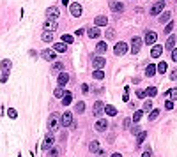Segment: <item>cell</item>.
Instances as JSON below:
<instances>
[{
  "label": "cell",
  "instance_id": "6",
  "mask_svg": "<svg viewBox=\"0 0 177 157\" xmlns=\"http://www.w3.org/2000/svg\"><path fill=\"white\" fill-rule=\"evenodd\" d=\"M71 124H73V113H71V111H66V113L60 116V126L69 127Z\"/></svg>",
  "mask_w": 177,
  "mask_h": 157
},
{
  "label": "cell",
  "instance_id": "34",
  "mask_svg": "<svg viewBox=\"0 0 177 157\" xmlns=\"http://www.w3.org/2000/svg\"><path fill=\"white\" fill-rule=\"evenodd\" d=\"M156 94H158V88H156V87H149V88L145 90V95H149V97H154Z\"/></svg>",
  "mask_w": 177,
  "mask_h": 157
},
{
  "label": "cell",
  "instance_id": "39",
  "mask_svg": "<svg viewBox=\"0 0 177 157\" xmlns=\"http://www.w3.org/2000/svg\"><path fill=\"white\" fill-rule=\"evenodd\" d=\"M62 42H66V44H71V42H73V35L64 34V35H62Z\"/></svg>",
  "mask_w": 177,
  "mask_h": 157
},
{
  "label": "cell",
  "instance_id": "16",
  "mask_svg": "<svg viewBox=\"0 0 177 157\" xmlns=\"http://www.w3.org/2000/svg\"><path fill=\"white\" fill-rule=\"evenodd\" d=\"M66 50H67V44H66V42H55V46H53V51L55 53H64L66 51Z\"/></svg>",
  "mask_w": 177,
  "mask_h": 157
},
{
  "label": "cell",
  "instance_id": "48",
  "mask_svg": "<svg viewBox=\"0 0 177 157\" xmlns=\"http://www.w3.org/2000/svg\"><path fill=\"white\" fill-rule=\"evenodd\" d=\"M136 95H138L140 99H144V97H145V90H136Z\"/></svg>",
  "mask_w": 177,
  "mask_h": 157
},
{
  "label": "cell",
  "instance_id": "33",
  "mask_svg": "<svg viewBox=\"0 0 177 157\" xmlns=\"http://www.w3.org/2000/svg\"><path fill=\"white\" fill-rule=\"evenodd\" d=\"M156 71H158L159 74L167 73V62H159V64H158V67H156Z\"/></svg>",
  "mask_w": 177,
  "mask_h": 157
},
{
  "label": "cell",
  "instance_id": "51",
  "mask_svg": "<svg viewBox=\"0 0 177 157\" xmlns=\"http://www.w3.org/2000/svg\"><path fill=\"white\" fill-rule=\"evenodd\" d=\"M50 155H52V157H57V155H59V150H57V148H52V152H50Z\"/></svg>",
  "mask_w": 177,
  "mask_h": 157
},
{
  "label": "cell",
  "instance_id": "30",
  "mask_svg": "<svg viewBox=\"0 0 177 157\" xmlns=\"http://www.w3.org/2000/svg\"><path fill=\"white\" fill-rule=\"evenodd\" d=\"M74 111H76L78 115H80V113H83V111H85V103H82V101H80V103H76V104H74Z\"/></svg>",
  "mask_w": 177,
  "mask_h": 157
},
{
  "label": "cell",
  "instance_id": "41",
  "mask_svg": "<svg viewBox=\"0 0 177 157\" xmlns=\"http://www.w3.org/2000/svg\"><path fill=\"white\" fill-rule=\"evenodd\" d=\"M151 110H152V101L149 99V101L144 103V111H151Z\"/></svg>",
  "mask_w": 177,
  "mask_h": 157
},
{
  "label": "cell",
  "instance_id": "55",
  "mask_svg": "<svg viewBox=\"0 0 177 157\" xmlns=\"http://www.w3.org/2000/svg\"><path fill=\"white\" fill-rule=\"evenodd\" d=\"M142 157H151V152H149V150H147V152H144V154H142Z\"/></svg>",
  "mask_w": 177,
  "mask_h": 157
},
{
  "label": "cell",
  "instance_id": "29",
  "mask_svg": "<svg viewBox=\"0 0 177 157\" xmlns=\"http://www.w3.org/2000/svg\"><path fill=\"white\" fill-rule=\"evenodd\" d=\"M89 150H90L92 154H97V152L101 150V148H99V143H97V141H90V145H89Z\"/></svg>",
  "mask_w": 177,
  "mask_h": 157
},
{
  "label": "cell",
  "instance_id": "36",
  "mask_svg": "<svg viewBox=\"0 0 177 157\" xmlns=\"http://www.w3.org/2000/svg\"><path fill=\"white\" fill-rule=\"evenodd\" d=\"M43 41L44 42H52L53 41V34L52 32H44V34H43Z\"/></svg>",
  "mask_w": 177,
  "mask_h": 157
},
{
  "label": "cell",
  "instance_id": "25",
  "mask_svg": "<svg viewBox=\"0 0 177 157\" xmlns=\"http://www.w3.org/2000/svg\"><path fill=\"white\" fill-rule=\"evenodd\" d=\"M145 138H147V132H145V131H140V132L136 134V145H142Z\"/></svg>",
  "mask_w": 177,
  "mask_h": 157
},
{
  "label": "cell",
  "instance_id": "8",
  "mask_svg": "<svg viewBox=\"0 0 177 157\" xmlns=\"http://www.w3.org/2000/svg\"><path fill=\"white\" fill-rule=\"evenodd\" d=\"M92 113H94V116H101L104 113V104L101 103V101H96V103H94Z\"/></svg>",
  "mask_w": 177,
  "mask_h": 157
},
{
  "label": "cell",
  "instance_id": "49",
  "mask_svg": "<svg viewBox=\"0 0 177 157\" xmlns=\"http://www.w3.org/2000/svg\"><path fill=\"white\" fill-rule=\"evenodd\" d=\"M172 60H174V62H177V50H175V48L172 50Z\"/></svg>",
  "mask_w": 177,
  "mask_h": 157
},
{
  "label": "cell",
  "instance_id": "32",
  "mask_svg": "<svg viewBox=\"0 0 177 157\" xmlns=\"http://www.w3.org/2000/svg\"><path fill=\"white\" fill-rule=\"evenodd\" d=\"M142 116H144V110H142V111H135V115H133V118H131V122H140V120H142Z\"/></svg>",
  "mask_w": 177,
  "mask_h": 157
},
{
  "label": "cell",
  "instance_id": "53",
  "mask_svg": "<svg viewBox=\"0 0 177 157\" xmlns=\"http://www.w3.org/2000/svg\"><path fill=\"white\" fill-rule=\"evenodd\" d=\"M129 126H131V120H129V118H126V120H124V127H126V129H129Z\"/></svg>",
  "mask_w": 177,
  "mask_h": 157
},
{
  "label": "cell",
  "instance_id": "35",
  "mask_svg": "<svg viewBox=\"0 0 177 157\" xmlns=\"http://www.w3.org/2000/svg\"><path fill=\"white\" fill-rule=\"evenodd\" d=\"M53 73H62V69H64V65H62V62H55L53 64Z\"/></svg>",
  "mask_w": 177,
  "mask_h": 157
},
{
  "label": "cell",
  "instance_id": "58",
  "mask_svg": "<svg viewBox=\"0 0 177 157\" xmlns=\"http://www.w3.org/2000/svg\"><path fill=\"white\" fill-rule=\"evenodd\" d=\"M18 157H21V155H18Z\"/></svg>",
  "mask_w": 177,
  "mask_h": 157
},
{
  "label": "cell",
  "instance_id": "45",
  "mask_svg": "<svg viewBox=\"0 0 177 157\" xmlns=\"http://www.w3.org/2000/svg\"><path fill=\"white\" fill-rule=\"evenodd\" d=\"M115 37V30L114 28H108V30H106V39H114Z\"/></svg>",
  "mask_w": 177,
  "mask_h": 157
},
{
  "label": "cell",
  "instance_id": "1",
  "mask_svg": "<svg viewBox=\"0 0 177 157\" xmlns=\"http://www.w3.org/2000/svg\"><path fill=\"white\" fill-rule=\"evenodd\" d=\"M57 25H59V20H55V18H46V21H44V32L57 30Z\"/></svg>",
  "mask_w": 177,
  "mask_h": 157
},
{
  "label": "cell",
  "instance_id": "7",
  "mask_svg": "<svg viewBox=\"0 0 177 157\" xmlns=\"http://www.w3.org/2000/svg\"><path fill=\"white\" fill-rule=\"evenodd\" d=\"M69 12L73 14V18H80V16H82V5L76 4V2H73V4L69 5Z\"/></svg>",
  "mask_w": 177,
  "mask_h": 157
},
{
  "label": "cell",
  "instance_id": "5",
  "mask_svg": "<svg viewBox=\"0 0 177 157\" xmlns=\"http://www.w3.org/2000/svg\"><path fill=\"white\" fill-rule=\"evenodd\" d=\"M53 143H55V138H53V134L50 132L48 136L43 139V143H41V148L43 150H50V148L53 147Z\"/></svg>",
  "mask_w": 177,
  "mask_h": 157
},
{
  "label": "cell",
  "instance_id": "18",
  "mask_svg": "<svg viewBox=\"0 0 177 157\" xmlns=\"http://www.w3.org/2000/svg\"><path fill=\"white\" fill-rule=\"evenodd\" d=\"M110 9L114 11V12H122V11H124V4H121V2H112V4H110Z\"/></svg>",
  "mask_w": 177,
  "mask_h": 157
},
{
  "label": "cell",
  "instance_id": "47",
  "mask_svg": "<svg viewBox=\"0 0 177 157\" xmlns=\"http://www.w3.org/2000/svg\"><path fill=\"white\" fill-rule=\"evenodd\" d=\"M7 76H9V73H2V78H0V81H2V83H5V81H7Z\"/></svg>",
  "mask_w": 177,
  "mask_h": 157
},
{
  "label": "cell",
  "instance_id": "21",
  "mask_svg": "<svg viewBox=\"0 0 177 157\" xmlns=\"http://www.w3.org/2000/svg\"><path fill=\"white\" fill-rule=\"evenodd\" d=\"M69 81V74L66 73H59V87H64V85Z\"/></svg>",
  "mask_w": 177,
  "mask_h": 157
},
{
  "label": "cell",
  "instance_id": "27",
  "mask_svg": "<svg viewBox=\"0 0 177 157\" xmlns=\"http://www.w3.org/2000/svg\"><path fill=\"white\" fill-rule=\"evenodd\" d=\"M154 74H156V65L149 64V65H147V69H145V76H149V78H151V76H154Z\"/></svg>",
  "mask_w": 177,
  "mask_h": 157
},
{
  "label": "cell",
  "instance_id": "23",
  "mask_svg": "<svg viewBox=\"0 0 177 157\" xmlns=\"http://www.w3.org/2000/svg\"><path fill=\"white\" fill-rule=\"evenodd\" d=\"M73 101V94L71 92H64V97H62V104L64 106H69Z\"/></svg>",
  "mask_w": 177,
  "mask_h": 157
},
{
  "label": "cell",
  "instance_id": "24",
  "mask_svg": "<svg viewBox=\"0 0 177 157\" xmlns=\"http://www.w3.org/2000/svg\"><path fill=\"white\" fill-rule=\"evenodd\" d=\"M170 18H172V12H161L159 14V23H168L170 21Z\"/></svg>",
  "mask_w": 177,
  "mask_h": 157
},
{
  "label": "cell",
  "instance_id": "46",
  "mask_svg": "<svg viewBox=\"0 0 177 157\" xmlns=\"http://www.w3.org/2000/svg\"><path fill=\"white\" fill-rule=\"evenodd\" d=\"M165 108H167V110H174V101H167V103H165Z\"/></svg>",
  "mask_w": 177,
  "mask_h": 157
},
{
  "label": "cell",
  "instance_id": "12",
  "mask_svg": "<svg viewBox=\"0 0 177 157\" xmlns=\"http://www.w3.org/2000/svg\"><path fill=\"white\" fill-rule=\"evenodd\" d=\"M59 16H60L59 7H48V9H46V18H55V20H59Z\"/></svg>",
  "mask_w": 177,
  "mask_h": 157
},
{
  "label": "cell",
  "instance_id": "4",
  "mask_svg": "<svg viewBox=\"0 0 177 157\" xmlns=\"http://www.w3.org/2000/svg\"><path fill=\"white\" fill-rule=\"evenodd\" d=\"M163 7H165V0H158L156 4L151 7V14H152V16L161 14V12H163Z\"/></svg>",
  "mask_w": 177,
  "mask_h": 157
},
{
  "label": "cell",
  "instance_id": "42",
  "mask_svg": "<svg viewBox=\"0 0 177 157\" xmlns=\"http://www.w3.org/2000/svg\"><path fill=\"white\" fill-rule=\"evenodd\" d=\"M172 30H174V21H168L167 27H165V34H170Z\"/></svg>",
  "mask_w": 177,
  "mask_h": 157
},
{
  "label": "cell",
  "instance_id": "44",
  "mask_svg": "<svg viewBox=\"0 0 177 157\" xmlns=\"http://www.w3.org/2000/svg\"><path fill=\"white\" fill-rule=\"evenodd\" d=\"M122 101H124V103H128V101H129V87H126V88H124V95H122Z\"/></svg>",
  "mask_w": 177,
  "mask_h": 157
},
{
  "label": "cell",
  "instance_id": "37",
  "mask_svg": "<svg viewBox=\"0 0 177 157\" xmlns=\"http://www.w3.org/2000/svg\"><path fill=\"white\" fill-rule=\"evenodd\" d=\"M53 95H55L57 99L64 97V88H62V87H57V88H55V92H53Z\"/></svg>",
  "mask_w": 177,
  "mask_h": 157
},
{
  "label": "cell",
  "instance_id": "19",
  "mask_svg": "<svg viewBox=\"0 0 177 157\" xmlns=\"http://www.w3.org/2000/svg\"><path fill=\"white\" fill-rule=\"evenodd\" d=\"M175 42H177L175 35H170V37H168V39H167V44H165V48H167V50H170V51H172V50L175 48Z\"/></svg>",
  "mask_w": 177,
  "mask_h": 157
},
{
  "label": "cell",
  "instance_id": "9",
  "mask_svg": "<svg viewBox=\"0 0 177 157\" xmlns=\"http://www.w3.org/2000/svg\"><path fill=\"white\" fill-rule=\"evenodd\" d=\"M140 48H142V39L140 37H133L131 39V53L136 55V53L140 51Z\"/></svg>",
  "mask_w": 177,
  "mask_h": 157
},
{
  "label": "cell",
  "instance_id": "43",
  "mask_svg": "<svg viewBox=\"0 0 177 157\" xmlns=\"http://www.w3.org/2000/svg\"><path fill=\"white\" fill-rule=\"evenodd\" d=\"M7 115H9V118H16L18 116V111L14 108H11V110H7Z\"/></svg>",
  "mask_w": 177,
  "mask_h": 157
},
{
  "label": "cell",
  "instance_id": "22",
  "mask_svg": "<svg viewBox=\"0 0 177 157\" xmlns=\"http://www.w3.org/2000/svg\"><path fill=\"white\" fill-rule=\"evenodd\" d=\"M104 113H106V115H110V116H115V115H117V108L112 106V104H106V106H104Z\"/></svg>",
  "mask_w": 177,
  "mask_h": 157
},
{
  "label": "cell",
  "instance_id": "15",
  "mask_svg": "<svg viewBox=\"0 0 177 157\" xmlns=\"http://www.w3.org/2000/svg\"><path fill=\"white\" fill-rule=\"evenodd\" d=\"M161 53H163V46H159V44L152 46V50H151V57H152V58H158V57H161Z\"/></svg>",
  "mask_w": 177,
  "mask_h": 157
},
{
  "label": "cell",
  "instance_id": "17",
  "mask_svg": "<svg viewBox=\"0 0 177 157\" xmlns=\"http://www.w3.org/2000/svg\"><path fill=\"white\" fill-rule=\"evenodd\" d=\"M41 57L44 58V60H55V57H57V55H55L53 50H44V51L41 53Z\"/></svg>",
  "mask_w": 177,
  "mask_h": 157
},
{
  "label": "cell",
  "instance_id": "3",
  "mask_svg": "<svg viewBox=\"0 0 177 157\" xmlns=\"http://www.w3.org/2000/svg\"><path fill=\"white\" fill-rule=\"evenodd\" d=\"M59 124H60L59 115H52L50 116V120H48V129H50V132H55V131L59 129Z\"/></svg>",
  "mask_w": 177,
  "mask_h": 157
},
{
  "label": "cell",
  "instance_id": "11",
  "mask_svg": "<svg viewBox=\"0 0 177 157\" xmlns=\"http://www.w3.org/2000/svg\"><path fill=\"white\" fill-rule=\"evenodd\" d=\"M144 41H145V44H154V42L158 41V34L152 32V30H149L145 34V39H144Z\"/></svg>",
  "mask_w": 177,
  "mask_h": 157
},
{
  "label": "cell",
  "instance_id": "31",
  "mask_svg": "<svg viewBox=\"0 0 177 157\" xmlns=\"http://www.w3.org/2000/svg\"><path fill=\"white\" fill-rule=\"evenodd\" d=\"M92 76H94V80H103V78H104L103 69H96V71L92 73Z\"/></svg>",
  "mask_w": 177,
  "mask_h": 157
},
{
  "label": "cell",
  "instance_id": "10",
  "mask_svg": "<svg viewBox=\"0 0 177 157\" xmlns=\"http://www.w3.org/2000/svg\"><path fill=\"white\" fill-rule=\"evenodd\" d=\"M104 64H106V60H104L103 57H94L92 58V67L94 69H103Z\"/></svg>",
  "mask_w": 177,
  "mask_h": 157
},
{
  "label": "cell",
  "instance_id": "50",
  "mask_svg": "<svg viewBox=\"0 0 177 157\" xmlns=\"http://www.w3.org/2000/svg\"><path fill=\"white\" fill-rule=\"evenodd\" d=\"M131 132H133V134H138V132H140V127H138V126L131 127Z\"/></svg>",
  "mask_w": 177,
  "mask_h": 157
},
{
  "label": "cell",
  "instance_id": "2",
  "mask_svg": "<svg viewBox=\"0 0 177 157\" xmlns=\"http://www.w3.org/2000/svg\"><path fill=\"white\" fill-rule=\"evenodd\" d=\"M114 53L115 55H117V57H122V55H126V53H128V44H126V42H117V44H115V48H114Z\"/></svg>",
  "mask_w": 177,
  "mask_h": 157
},
{
  "label": "cell",
  "instance_id": "57",
  "mask_svg": "<svg viewBox=\"0 0 177 157\" xmlns=\"http://www.w3.org/2000/svg\"><path fill=\"white\" fill-rule=\"evenodd\" d=\"M62 4H69V0H62Z\"/></svg>",
  "mask_w": 177,
  "mask_h": 157
},
{
  "label": "cell",
  "instance_id": "14",
  "mask_svg": "<svg viewBox=\"0 0 177 157\" xmlns=\"http://www.w3.org/2000/svg\"><path fill=\"white\" fill-rule=\"evenodd\" d=\"M87 35H89L90 39H97V37L101 35V28H99V27H92V28L87 30Z\"/></svg>",
  "mask_w": 177,
  "mask_h": 157
},
{
  "label": "cell",
  "instance_id": "26",
  "mask_svg": "<svg viewBox=\"0 0 177 157\" xmlns=\"http://www.w3.org/2000/svg\"><path fill=\"white\" fill-rule=\"evenodd\" d=\"M11 60H2V64H0V67H2V73H9V69H11Z\"/></svg>",
  "mask_w": 177,
  "mask_h": 157
},
{
  "label": "cell",
  "instance_id": "56",
  "mask_svg": "<svg viewBox=\"0 0 177 157\" xmlns=\"http://www.w3.org/2000/svg\"><path fill=\"white\" fill-rule=\"evenodd\" d=\"M112 157H122V155H121V154H114Z\"/></svg>",
  "mask_w": 177,
  "mask_h": 157
},
{
  "label": "cell",
  "instance_id": "13",
  "mask_svg": "<svg viewBox=\"0 0 177 157\" xmlns=\"http://www.w3.org/2000/svg\"><path fill=\"white\" fill-rule=\"evenodd\" d=\"M106 129H108V122H106L104 118H99V120L96 122V131H97V132H104Z\"/></svg>",
  "mask_w": 177,
  "mask_h": 157
},
{
  "label": "cell",
  "instance_id": "40",
  "mask_svg": "<svg viewBox=\"0 0 177 157\" xmlns=\"http://www.w3.org/2000/svg\"><path fill=\"white\" fill-rule=\"evenodd\" d=\"M158 116H159V110H152V111H151V115H149V120L152 122V120H156Z\"/></svg>",
  "mask_w": 177,
  "mask_h": 157
},
{
  "label": "cell",
  "instance_id": "54",
  "mask_svg": "<svg viewBox=\"0 0 177 157\" xmlns=\"http://www.w3.org/2000/svg\"><path fill=\"white\" fill-rule=\"evenodd\" d=\"M82 92H83V94L89 92V87H87V85H82Z\"/></svg>",
  "mask_w": 177,
  "mask_h": 157
},
{
  "label": "cell",
  "instance_id": "52",
  "mask_svg": "<svg viewBox=\"0 0 177 157\" xmlns=\"http://www.w3.org/2000/svg\"><path fill=\"white\" fill-rule=\"evenodd\" d=\"M170 80H177V69H175V71H172V73H170Z\"/></svg>",
  "mask_w": 177,
  "mask_h": 157
},
{
  "label": "cell",
  "instance_id": "28",
  "mask_svg": "<svg viewBox=\"0 0 177 157\" xmlns=\"http://www.w3.org/2000/svg\"><path fill=\"white\" fill-rule=\"evenodd\" d=\"M96 51L99 53V55H103L104 51H106V42H97V44H96Z\"/></svg>",
  "mask_w": 177,
  "mask_h": 157
},
{
  "label": "cell",
  "instance_id": "38",
  "mask_svg": "<svg viewBox=\"0 0 177 157\" xmlns=\"http://www.w3.org/2000/svg\"><path fill=\"white\" fill-rule=\"evenodd\" d=\"M167 95L170 97V101H175V99H177V88H172V90H168Z\"/></svg>",
  "mask_w": 177,
  "mask_h": 157
},
{
  "label": "cell",
  "instance_id": "20",
  "mask_svg": "<svg viewBox=\"0 0 177 157\" xmlns=\"http://www.w3.org/2000/svg\"><path fill=\"white\" fill-rule=\"evenodd\" d=\"M94 23H96V27H106L108 18H106V16H97V18L94 20Z\"/></svg>",
  "mask_w": 177,
  "mask_h": 157
}]
</instances>
